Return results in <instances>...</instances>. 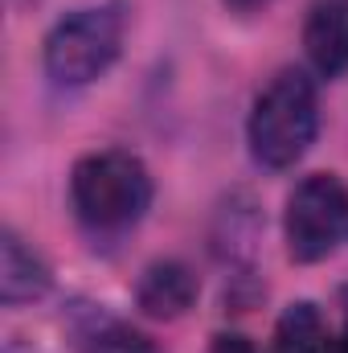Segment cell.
<instances>
[{"instance_id":"8992f818","label":"cell","mask_w":348,"mask_h":353,"mask_svg":"<svg viewBox=\"0 0 348 353\" xmlns=\"http://www.w3.org/2000/svg\"><path fill=\"white\" fill-rule=\"evenodd\" d=\"M197 292H201L197 275L180 263V259H160V263H152L140 275L135 304L152 321H176V316H184L197 304Z\"/></svg>"},{"instance_id":"7c38bea8","label":"cell","mask_w":348,"mask_h":353,"mask_svg":"<svg viewBox=\"0 0 348 353\" xmlns=\"http://www.w3.org/2000/svg\"><path fill=\"white\" fill-rule=\"evenodd\" d=\"M226 4H230L234 12H259V8L270 4V0H226Z\"/></svg>"},{"instance_id":"3957f363","label":"cell","mask_w":348,"mask_h":353,"mask_svg":"<svg viewBox=\"0 0 348 353\" xmlns=\"http://www.w3.org/2000/svg\"><path fill=\"white\" fill-rule=\"evenodd\" d=\"M123 37H127L123 4L74 8L45 37V74L54 79V87H87L119 62Z\"/></svg>"},{"instance_id":"6da1fadb","label":"cell","mask_w":348,"mask_h":353,"mask_svg":"<svg viewBox=\"0 0 348 353\" xmlns=\"http://www.w3.org/2000/svg\"><path fill=\"white\" fill-rule=\"evenodd\" d=\"M70 205L87 234L119 239L144 222L152 205V176L140 157L123 148H98L70 173Z\"/></svg>"},{"instance_id":"8fae6325","label":"cell","mask_w":348,"mask_h":353,"mask_svg":"<svg viewBox=\"0 0 348 353\" xmlns=\"http://www.w3.org/2000/svg\"><path fill=\"white\" fill-rule=\"evenodd\" d=\"M209 353H259V350H254V341L242 337V333H217L213 345H209Z\"/></svg>"},{"instance_id":"7a4b0ae2","label":"cell","mask_w":348,"mask_h":353,"mask_svg":"<svg viewBox=\"0 0 348 353\" xmlns=\"http://www.w3.org/2000/svg\"><path fill=\"white\" fill-rule=\"evenodd\" d=\"M320 132V99L316 83L299 70L287 66L279 70L266 87L259 90L254 107H250V123H246V140H250V157L259 169L283 173L295 169L307 148L316 144Z\"/></svg>"},{"instance_id":"52a82bcc","label":"cell","mask_w":348,"mask_h":353,"mask_svg":"<svg viewBox=\"0 0 348 353\" xmlns=\"http://www.w3.org/2000/svg\"><path fill=\"white\" fill-rule=\"evenodd\" d=\"M50 292V267L41 263L37 251L25 247L17 230H4L0 239V300L8 308L33 304Z\"/></svg>"},{"instance_id":"ba28073f","label":"cell","mask_w":348,"mask_h":353,"mask_svg":"<svg viewBox=\"0 0 348 353\" xmlns=\"http://www.w3.org/2000/svg\"><path fill=\"white\" fill-rule=\"evenodd\" d=\"M74 350L78 353H164L148 333L131 329L127 321L102 312V308H78L74 312Z\"/></svg>"},{"instance_id":"4fadbf2b","label":"cell","mask_w":348,"mask_h":353,"mask_svg":"<svg viewBox=\"0 0 348 353\" xmlns=\"http://www.w3.org/2000/svg\"><path fill=\"white\" fill-rule=\"evenodd\" d=\"M324 353H348V325L336 333V337H328V350Z\"/></svg>"},{"instance_id":"30bf717a","label":"cell","mask_w":348,"mask_h":353,"mask_svg":"<svg viewBox=\"0 0 348 353\" xmlns=\"http://www.w3.org/2000/svg\"><path fill=\"white\" fill-rule=\"evenodd\" d=\"M259 210H254V201H246V197H238V201H230L226 210H221V234H217V255H226L230 263L238 259V263H246L250 255H254V243H259Z\"/></svg>"},{"instance_id":"5b68a950","label":"cell","mask_w":348,"mask_h":353,"mask_svg":"<svg viewBox=\"0 0 348 353\" xmlns=\"http://www.w3.org/2000/svg\"><path fill=\"white\" fill-rule=\"evenodd\" d=\"M303 50L320 79L348 74V0H316L307 8Z\"/></svg>"},{"instance_id":"9c48e42d","label":"cell","mask_w":348,"mask_h":353,"mask_svg":"<svg viewBox=\"0 0 348 353\" xmlns=\"http://www.w3.org/2000/svg\"><path fill=\"white\" fill-rule=\"evenodd\" d=\"M328 350V333H324V316L312 300H295L283 308V316L274 321V353H324Z\"/></svg>"},{"instance_id":"277c9868","label":"cell","mask_w":348,"mask_h":353,"mask_svg":"<svg viewBox=\"0 0 348 353\" xmlns=\"http://www.w3.org/2000/svg\"><path fill=\"white\" fill-rule=\"evenodd\" d=\"M283 234L295 263L328 259L348 234V185L336 173L303 176L287 197Z\"/></svg>"}]
</instances>
